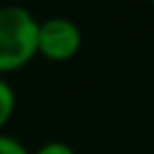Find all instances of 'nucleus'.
Listing matches in <instances>:
<instances>
[{"label":"nucleus","instance_id":"obj_1","mask_svg":"<svg viewBox=\"0 0 154 154\" xmlns=\"http://www.w3.org/2000/svg\"><path fill=\"white\" fill-rule=\"evenodd\" d=\"M38 20L23 5H0V77L25 68L36 57Z\"/></svg>","mask_w":154,"mask_h":154},{"label":"nucleus","instance_id":"obj_2","mask_svg":"<svg viewBox=\"0 0 154 154\" xmlns=\"http://www.w3.org/2000/svg\"><path fill=\"white\" fill-rule=\"evenodd\" d=\"M82 48V29L66 16L38 20L36 52L48 61H68Z\"/></svg>","mask_w":154,"mask_h":154},{"label":"nucleus","instance_id":"obj_3","mask_svg":"<svg viewBox=\"0 0 154 154\" xmlns=\"http://www.w3.org/2000/svg\"><path fill=\"white\" fill-rule=\"evenodd\" d=\"M16 111V93L5 77H0V134Z\"/></svg>","mask_w":154,"mask_h":154},{"label":"nucleus","instance_id":"obj_4","mask_svg":"<svg viewBox=\"0 0 154 154\" xmlns=\"http://www.w3.org/2000/svg\"><path fill=\"white\" fill-rule=\"evenodd\" d=\"M0 154H32L23 140L9 134H0Z\"/></svg>","mask_w":154,"mask_h":154},{"label":"nucleus","instance_id":"obj_5","mask_svg":"<svg viewBox=\"0 0 154 154\" xmlns=\"http://www.w3.org/2000/svg\"><path fill=\"white\" fill-rule=\"evenodd\" d=\"M32 154H75V149L63 140H48V143L38 145Z\"/></svg>","mask_w":154,"mask_h":154},{"label":"nucleus","instance_id":"obj_6","mask_svg":"<svg viewBox=\"0 0 154 154\" xmlns=\"http://www.w3.org/2000/svg\"><path fill=\"white\" fill-rule=\"evenodd\" d=\"M152 5H154V0H152Z\"/></svg>","mask_w":154,"mask_h":154}]
</instances>
